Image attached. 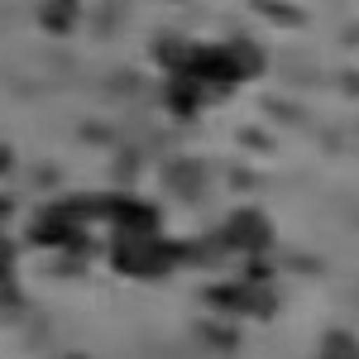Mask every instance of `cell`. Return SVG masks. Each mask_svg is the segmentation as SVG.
<instances>
[{
    "mask_svg": "<svg viewBox=\"0 0 359 359\" xmlns=\"http://www.w3.org/2000/svg\"><path fill=\"white\" fill-rule=\"evenodd\" d=\"M221 240L230 249H240V254H264V249L273 245V225H269V216H259V211H235L230 225L221 230Z\"/></svg>",
    "mask_w": 359,
    "mask_h": 359,
    "instance_id": "obj_4",
    "label": "cell"
},
{
    "mask_svg": "<svg viewBox=\"0 0 359 359\" xmlns=\"http://www.w3.org/2000/svg\"><path fill=\"white\" fill-rule=\"evenodd\" d=\"M201 91H206L201 82H192L187 72H177V82L168 86V106H172L177 115H192V111H196V101H201Z\"/></svg>",
    "mask_w": 359,
    "mask_h": 359,
    "instance_id": "obj_6",
    "label": "cell"
},
{
    "mask_svg": "<svg viewBox=\"0 0 359 359\" xmlns=\"http://www.w3.org/2000/svg\"><path fill=\"white\" fill-rule=\"evenodd\" d=\"M182 254H187V245H168L158 235L120 230V240L111 249V264H115V273H125V278H163L172 264H182Z\"/></svg>",
    "mask_w": 359,
    "mask_h": 359,
    "instance_id": "obj_1",
    "label": "cell"
},
{
    "mask_svg": "<svg viewBox=\"0 0 359 359\" xmlns=\"http://www.w3.org/2000/svg\"><path fill=\"white\" fill-rule=\"evenodd\" d=\"M316 359H359V340L350 331H326L321 355H316Z\"/></svg>",
    "mask_w": 359,
    "mask_h": 359,
    "instance_id": "obj_8",
    "label": "cell"
},
{
    "mask_svg": "<svg viewBox=\"0 0 359 359\" xmlns=\"http://www.w3.org/2000/svg\"><path fill=\"white\" fill-rule=\"evenodd\" d=\"M39 20H43V29H53V34H67V29L77 25V0H43Z\"/></svg>",
    "mask_w": 359,
    "mask_h": 359,
    "instance_id": "obj_7",
    "label": "cell"
},
{
    "mask_svg": "<svg viewBox=\"0 0 359 359\" xmlns=\"http://www.w3.org/2000/svg\"><path fill=\"white\" fill-rule=\"evenodd\" d=\"M10 273H15V245L0 240V283H10Z\"/></svg>",
    "mask_w": 359,
    "mask_h": 359,
    "instance_id": "obj_9",
    "label": "cell"
},
{
    "mask_svg": "<svg viewBox=\"0 0 359 359\" xmlns=\"http://www.w3.org/2000/svg\"><path fill=\"white\" fill-rule=\"evenodd\" d=\"M57 211H67V216L86 211V216L115 221L120 230H130V235H158V211H154L149 201H135V196H72V201H62Z\"/></svg>",
    "mask_w": 359,
    "mask_h": 359,
    "instance_id": "obj_2",
    "label": "cell"
},
{
    "mask_svg": "<svg viewBox=\"0 0 359 359\" xmlns=\"http://www.w3.org/2000/svg\"><path fill=\"white\" fill-rule=\"evenodd\" d=\"M39 245H53V249H72V254H86V235H82V221L77 216H67V211H43V221H34V230H29Z\"/></svg>",
    "mask_w": 359,
    "mask_h": 359,
    "instance_id": "obj_5",
    "label": "cell"
},
{
    "mask_svg": "<svg viewBox=\"0 0 359 359\" xmlns=\"http://www.w3.org/2000/svg\"><path fill=\"white\" fill-rule=\"evenodd\" d=\"M206 302L216 311H230V316H273L278 297L269 287H235V283H221V287H206Z\"/></svg>",
    "mask_w": 359,
    "mask_h": 359,
    "instance_id": "obj_3",
    "label": "cell"
},
{
    "mask_svg": "<svg viewBox=\"0 0 359 359\" xmlns=\"http://www.w3.org/2000/svg\"><path fill=\"white\" fill-rule=\"evenodd\" d=\"M5 211H10V201H5V196H0V216H5Z\"/></svg>",
    "mask_w": 359,
    "mask_h": 359,
    "instance_id": "obj_10",
    "label": "cell"
}]
</instances>
